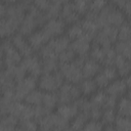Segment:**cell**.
Listing matches in <instances>:
<instances>
[{"mask_svg": "<svg viewBox=\"0 0 131 131\" xmlns=\"http://www.w3.org/2000/svg\"><path fill=\"white\" fill-rule=\"evenodd\" d=\"M19 29V24L16 21L8 18V17H3L1 18L0 23V35L3 39L12 37L16 31Z\"/></svg>", "mask_w": 131, "mask_h": 131, "instance_id": "obj_16", "label": "cell"}, {"mask_svg": "<svg viewBox=\"0 0 131 131\" xmlns=\"http://www.w3.org/2000/svg\"><path fill=\"white\" fill-rule=\"evenodd\" d=\"M57 103H59L58 102L57 93H55V92H44L42 104L48 111L52 112L55 107H57Z\"/></svg>", "mask_w": 131, "mask_h": 131, "instance_id": "obj_27", "label": "cell"}, {"mask_svg": "<svg viewBox=\"0 0 131 131\" xmlns=\"http://www.w3.org/2000/svg\"><path fill=\"white\" fill-rule=\"evenodd\" d=\"M115 49L118 54L131 60V40L129 41H117Z\"/></svg>", "mask_w": 131, "mask_h": 131, "instance_id": "obj_29", "label": "cell"}, {"mask_svg": "<svg viewBox=\"0 0 131 131\" xmlns=\"http://www.w3.org/2000/svg\"><path fill=\"white\" fill-rule=\"evenodd\" d=\"M19 119L11 114L1 116L0 120V131H12L18 128Z\"/></svg>", "mask_w": 131, "mask_h": 131, "instance_id": "obj_19", "label": "cell"}, {"mask_svg": "<svg viewBox=\"0 0 131 131\" xmlns=\"http://www.w3.org/2000/svg\"><path fill=\"white\" fill-rule=\"evenodd\" d=\"M1 52H2V66L3 68H9L16 66L21 62V54L19 51L14 47L12 41L8 38L4 39L1 45Z\"/></svg>", "mask_w": 131, "mask_h": 131, "instance_id": "obj_4", "label": "cell"}, {"mask_svg": "<svg viewBox=\"0 0 131 131\" xmlns=\"http://www.w3.org/2000/svg\"><path fill=\"white\" fill-rule=\"evenodd\" d=\"M127 94H128V97L131 98V88H129V90H127Z\"/></svg>", "mask_w": 131, "mask_h": 131, "instance_id": "obj_57", "label": "cell"}, {"mask_svg": "<svg viewBox=\"0 0 131 131\" xmlns=\"http://www.w3.org/2000/svg\"><path fill=\"white\" fill-rule=\"evenodd\" d=\"M34 111H35V120H37L38 122H39L41 119H43L46 115H48L49 113H51V112L48 111L43 104L34 106Z\"/></svg>", "mask_w": 131, "mask_h": 131, "instance_id": "obj_46", "label": "cell"}, {"mask_svg": "<svg viewBox=\"0 0 131 131\" xmlns=\"http://www.w3.org/2000/svg\"><path fill=\"white\" fill-rule=\"evenodd\" d=\"M80 14L77 12V10L74 7V4L72 3V1L67 2L64 4H62L61 7V13H60V18H62L64 20L66 24L69 25H73L76 23H79L80 19Z\"/></svg>", "mask_w": 131, "mask_h": 131, "instance_id": "obj_14", "label": "cell"}, {"mask_svg": "<svg viewBox=\"0 0 131 131\" xmlns=\"http://www.w3.org/2000/svg\"><path fill=\"white\" fill-rule=\"evenodd\" d=\"M89 120V116L86 113L83 112H79L76 117L70 122V129L73 130H81L84 129L85 124L87 123V121Z\"/></svg>", "mask_w": 131, "mask_h": 131, "instance_id": "obj_26", "label": "cell"}, {"mask_svg": "<svg viewBox=\"0 0 131 131\" xmlns=\"http://www.w3.org/2000/svg\"><path fill=\"white\" fill-rule=\"evenodd\" d=\"M20 63L26 69L27 73L31 76H34V77L38 78L43 73L42 61L37 55L32 54V55L26 56V57H24V59L21 60Z\"/></svg>", "mask_w": 131, "mask_h": 131, "instance_id": "obj_11", "label": "cell"}, {"mask_svg": "<svg viewBox=\"0 0 131 131\" xmlns=\"http://www.w3.org/2000/svg\"><path fill=\"white\" fill-rule=\"evenodd\" d=\"M28 41L34 50L39 51L48 42V39L46 38L42 30H40V31H35L30 36H28Z\"/></svg>", "mask_w": 131, "mask_h": 131, "instance_id": "obj_20", "label": "cell"}, {"mask_svg": "<svg viewBox=\"0 0 131 131\" xmlns=\"http://www.w3.org/2000/svg\"><path fill=\"white\" fill-rule=\"evenodd\" d=\"M67 36L70 38V40H76L84 36V30L80 23H76L71 25L67 29Z\"/></svg>", "mask_w": 131, "mask_h": 131, "instance_id": "obj_30", "label": "cell"}, {"mask_svg": "<svg viewBox=\"0 0 131 131\" xmlns=\"http://www.w3.org/2000/svg\"><path fill=\"white\" fill-rule=\"evenodd\" d=\"M117 51L115 48L113 47H108V48H105V57H104V60H103V66L106 67V66H115V61H116V58H117Z\"/></svg>", "mask_w": 131, "mask_h": 131, "instance_id": "obj_40", "label": "cell"}, {"mask_svg": "<svg viewBox=\"0 0 131 131\" xmlns=\"http://www.w3.org/2000/svg\"><path fill=\"white\" fill-rule=\"evenodd\" d=\"M51 3H52L51 0H34L33 1V5L43 12H45L49 8Z\"/></svg>", "mask_w": 131, "mask_h": 131, "instance_id": "obj_47", "label": "cell"}, {"mask_svg": "<svg viewBox=\"0 0 131 131\" xmlns=\"http://www.w3.org/2000/svg\"><path fill=\"white\" fill-rule=\"evenodd\" d=\"M117 115L123 117H131V98L122 96L117 104Z\"/></svg>", "mask_w": 131, "mask_h": 131, "instance_id": "obj_25", "label": "cell"}, {"mask_svg": "<svg viewBox=\"0 0 131 131\" xmlns=\"http://www.w3.org/2000/svg\"><path fill=\"white\" fill-rule=\"evenodd\" d=\"M91 2L92 0H72L75 9L80 15H85L89 11Z\"/></svg>", "mask_w": 131, "mask_h": 131, "instance_id": "obj_34", "label": "cell"}, {"mask_svg": "<svg viewBox=\"0 0 131 131\" xmlns=\"http://www.w3.org/2000/svg\"><path fill=\"white\" fill-rule=\"evenodd\" d=\"M76 104H77V106H78V108H79V112H83V113H86V114H88V116H89V112H90V110H91V103H90V100L86 97V96H84V97H79L77 100H75L74 101Z\"/></svg>", "mask_w": 131, "mask_h": 131, "instance_id": "obj_41", "label": "cell"}, {"mask_svg": "<svg viewBox=\"0 0 131 131\" xmlns=\"http://www.w3.org/2000/svg\"><path fill=\"white\" fill-rule=\"evenodd\" d=\"M86 57L77 56L72 62L69 63H60L58 71L63 76L64 80L71 83L78 84L83 80V72L82 67L84 64Z\"/></svg>", "mask_w": 131, "mask_h": 131, "instance_id": "obj_3", "label": "cell"}, {"mask_svg": "<svg viewBox=\"0 0 131 131\" xmlns=\"http://www.w3.org/2000/svg\"><path fill=\"white\" fill-rule=\"evenodd\" d=\"M79 86H80L82 95L83 96H86V97L91 96L98 89L95 81L92 78H84V80H82L80 82V85Z\"/></svg>", "mask_w": 131, "mask_h": 131, "instance_id": "obj_23", "label": "cell"}, {"mask_svg": "<svg viewBox=\"0 0 131 131\" xmlns=\"http://www.w3.org/2000/svg\"><path fill=\"white\" fill-rule=\"evenodd\" d=\"M93 41L94 44L103 48L112 47V45L118 41V28L114 26H106L99 29Z\"/></svg>", "mask_w": 131, "mask_h": 131, "instance_id": "obj_8", "label": "cell"}, {"mask_svg": "<svg viewBox=\"0 0 131 131\" xmlns=\"http://www.w3.org/2000/svg\"><path fill=\"white\" fill-rule=\"evenodd\" d=\"M26 36L21 35L20 33H16L11 37V41L12 44L14 45V47L19 51V53L21 54L23 57L32 55L34 52V49L32 48V46L30 45L29 41L25 38Z\"/></svg>", "mask_w": 131, "mask_h": 131, "instance_id": "obj_12", "label": "cell"}, {"mask_svg": "<svg viewBox=\"0 0 131 131\" xmlns=\"http://www.w3.org/2000/svg\"><path fill=\"white\" fill-rule=\"evenodd\" d=\"M114 124H115L116 130H119V131L131 130V117L117 116Z\"/></svg>", "mask_w": 131, "mask_h": 131, "instance_id": "obj_33", "label": "cell"}, {"mask_svg": "<svg viewBox=\"0 0 131 131\" xmlns=\"http://www.w3.org/2000/svg\"><path fill=\"white\" fill-rule=\"evenodd\" d=\"M127 90H128V87L124 79H116L112 81L107 85V87L104 89L107 95H112L117 98H121L127 92Z\"/></svg>", "mask_w": 131, "mask_h": 131, "instance_id": "obj_15", "label": "cell"}, {"mask_svg": "<svg viewBox=\"0 0 131 131\" xmlns=\"http://www.w3.org/2000/svg\"><path fill=\"white\" fill-rule=\"evenodd\" d=\"M127 20H128V24H129V25H131V14L127 15Z\"/></svg>", "mask_w": 131, "mask_h": 131, "instance_id": "obj_56", "label": "cell"}, {"mask_svg": "<svg viewBox=\"0 0 131 131\" xmlns=\"http://www.w3.org/2000/svg\"><path fill=\"white\" fill-rule=\"evenodd\" d=\"M49 45L53 48V50L55 51V53L58 55L60 52H62L63 50L70 48L71 46V40L68 36H58L56 38H53L51 40L48 41Z\"/></svg>", "mask_w": 131, "mask_h": 131, "instance_id": "obj_21", "label": "cell"}, {"mask_svg": "<svg viewBox=\"0 0 131 131\" xmlns=\"http://www.w3.org/2000/svg\"><path fill=\"white\" fill-rule=\"evenodd\" d=\"M39 129L41 130H66L70 129V121L66 120L57 113H49L39 121Z\"/></svg>", "mask_w": 131, "mask_h": 131, "instance_id": "obj_6", "label": "cell"}, {"mask_svg": "<svg viewBox=\"0 0 131 131\" xmlns=\"http://www.w3.org/2000/svg\"><path fill=\"white\" fill-rule=\"evenodd\" d=\"M123 12L126 14V15H129L131 14V0H126L123 8H122Z\"/></svg>", "mask_w": 131, "mask_h": 131, "instance_id": "obj_50", "label": "cell"}, {"mask_svg": "<svg viewBox=\"0 0 131 131\" xmlns=\"http://www.w3.org/2000/svg\"><path fill=\"white\" fill-rule=\"evenodd\" d=\"M43 95L44 92H42V90H38V89H34L33 91H31L26 98L24 99V101L30 105L36 106V105H40L42 104V100H43Z\"/></svg>", "mask_w": 131, "mask_h": 131, "instance_id": "obj_28", "label": "cell"}, {"mask_svg": "<svg viewBox=\"0 0 131 131\" xmlns=\"http://www.w3.org/2000/svg\"><path fill=\"white\" fill-rule=\"evenodd\" d=\"M19 1H20V3H23V4L27 5V6H30V5L33 4V1L34 0H19Z\"/></svg>", "mask_w": 131, "mask_h": 131, "instance_id": "obj_54", "label": "cell"}, {"mask_svg": "<svg viewBox=\"0 0 131 131\" xmlns=\"http://www.w3.org/2000/svg\"><path fill=\"white\" fill-rule=\"evenodd\" d=\"M19 130H26V131H33L39 129V122L35 119H29V120H21L19 121L18 128Z\"/></svg>", "mask_w": 131, "mask_h": 131, "instance_id": "obj_38", "label": "cell"}, {"mask_svg": "<svg viewBox=\"0 0 131 131\" xmlns=\"http://www.w3.org/2000/svg\"><path fill=\"white\" fill-rule=\"evenodd\" d=\"M131 40V25L124 23L118 28V41Z\"/></svg>", "mask_w": 131, "mask_h": 131, "instance_id": "obj_35", "label": "cell"}, {"mask_svg": "<svg viewBox=\"0 0 131 131\" xmlns=\"http://www.w3.org/2000/svg\"><path fill=\"white\" fill-rule=\"evenodd\" d=\"M125 82H126V85L128 88H131V74H129L128 76L125 77Z\"/></svg>", "mask_w": 131, "mask_h": 131, "instance_id": "obj_52", "label": "cell"}, {"mask_svg": "<svg viewBox=\"0 0 131 131\" xmlns=\"http://www.w3.org/2000/svg\"><path fill=\"white\" fill-rule=\"evenodd\" d=\"M64 78L59 71L49 74H43L39 77L38 86L44 92H55L64 83Z\"/></svg>", "mask_w": 131, "mask_h": 131, "instance_id": "obj_5", "label": "cell"}, {"mask_svg": "<svg viewBox=\"0 0 131 131\" xmlns=\"http://www.w3.org/2000/svg\"><path fill=\"white\" fill-rule=\"evenodd\" d=\"M42 69H43V74H49V73H54L59 69V61L57 56H51V57H46L42 58Z\"/></svg>", "mask_w": 131, "mask_h": 131, "instance_id": "obj_24", "label": "cell"}, {"mask_svg": "<svg viewBox=\"0 0 131 131\" xmlns=\"http://www.w3.org/2000/svg\"><path fill=\"white\" fill-rule=\"evenodd\" d=\"M2 3L7 4V5H11V4H15L17 2V0H1Z\"/></svg>", "mask_w": 131, "mask_h": 131, "instance_id": "obj_53", "label": "cell"}, {"mask_svg": "<svg viewBox=\"0 0 131 131\" xmlns=\"http://www.w3.org/2000/svg\"><path fill=\"white\" fill-rule=\"evenodd\" d=\"M81 96H82V92L80 86L68 81L64 82L57 90V97L59 104L72 103Z\"/></svg>", "mask_w": 131, "mask_h": 131, "instance_id": "obj_7", "label": "cell"}, {"mask_svg": "<svg viewBox=\"0 0 131 131\" xmlns=\"http://www.w3.org/2000/svg\"><path fill=\"white\" fill-rule=\"evenodd\" d=\"M61 7H62L61 4L52 2L51 5L49 6V8L45 11V15H46L47 20H48V19H52V18H57V17H59V16H60V13H61Z\"/></svg>", "mask_w": 131, "mask_h": 131, "instance_id": "obj_36", "label": "cell"}, {"mask_svg": "<svg viewBox=\"0 0 131 131\" xmlns=\"http://www.w3.org/2000/svg\"><path fill=\"white\" fill-rule=\"evenodd\" d=\"M103 108L101 107H96V106H91V110L89 112V119L91 120H100L102 116Z\"/></svg>", "mask_w": 131, "mask_h": 131, "instance_id": "obj_48", "label": "cell"}, {"mask_svg": "<svg viewBox=\"0 0 131 131\" xmlns=\"http://www.w3.org/2000/svg\"><path fill=\"white\" fill-rule=\"evenodd\" d=\"M37 85H38V81L36 77L31 75L26 76L23 80L18 81L15 85V99L20 101L24 100L31 91L36 89Z\"/></svg>", "mask_w": 131, "mask_h": 131, "instance_id": "obj_10", "label": "cell"}, {"mask_svg": "<svg viewBox=\"0 0 131 131\" xmlns=\"http://www.w3.org/2000/svg\"><path fill=\"white\" fill-rule=\"evenodd\" d=\"M66 26H67V24L64 23V20L60 17H57V18L48 19L42 26L41 30L49 41L53 38H56L58 36L63 35V33L67 30Z\"/></svg>", "mask_w": 131, "mask_h": 131, "instance_id": "obj_9", "label": "cell"}, {"mask_svg": "<svg viewBox=\"0 0 131 131\" xmlns=\"http://www.w3.org/2000/svg\"><path fill=\"white\" fill-rule=\"evenodd\" d=\"M56 113L61 116L62 118H64L66 120L68 121H72L76 115L79 113V108L77 106V104L75 102H72V103H62V104H59L56 108Z\"/></svg>", "mask_w": 131, "mask_h": 131, "instance_id": "obj_18", "label": "cell"}, {"mask_svg": "<svg viewBox=\"0 0 131 131\" xmlns=\"http://www.w3.org/2000/svg\"><path fill=\"white\" fill-rule=\"evenodd\" d=\"M115 68L117 69L119 76L124 78L129 74H131V60L118 54L115 61Z\"/></svg>", "mask_w": 131, "mask_h": 131, "instance_id": "obj_22", "label": "cell"}, {"mask_svg": "<svg viewBox=\"0 0 131 131\" xmlns=\"http://www.w3.org/2000/svg\"><path fill=\"white\" fill-rule=\"evenodd\" d=\"M117 118V113L115 110L112 108H103L102 116L100 121L102 122L103 125H108V124H114Z\"/></svg>", "mask_w": 131, "mask_h": 131, "instance_id": "obj_37", "label": "cell"}, {"mask_svg": "<svg viewBox=\"0 0 131 131\" xmlns=\"http://www.w3.org/2000/svg\"><path fill=\"white\" fill-rule=\"evenodd\" d=\"M117 104H118V98L115 96H112V95H107L105 102H104V105H103V108L115 110L117 107Z\"/></svg>", "mask_w": 131, "mask_h": 131, "instance_id": "obj_49", "label": "cell"}, {"mask_svg": "<svg viewBox=\"0 0 131 131\" xmlns=\"http://www.w3.org/2000/svg\"><path fill=\"white\" fill-rule=\"evenodd\" d=\"M106 96H107V94L105 93V91H96L89 98L90 103H91V106H96V107L103 108V105H104Z\"/></svg>", "mask_w": 131, "mask_h": 131, "instance_id": "obj_32", "label": "cell"}, {"mask_svg": "<svg viewBox=\"0 0 131 131\" xmlns=\"http://www.w3.org/2000/svg\"><path fill=\"white\" fill-rule=\"evenodd\" d=\"M101 71H102V73L107 77V79H108L111 82L114 81V80H116V79H118L119 74H118V71H117V69L115 68V66H106V67H104Z\"/></svg>", "mask_w": 131, "mask_h": 131, "instance_id": "obj_45", "label": "cell"}, {"mask_svg": "<svg viewBox=\"0 0 131 131\" xmlns=\"http://www.w3.org/2000/svg\"><path fill=\"white\" fill-rule=\"evenodd\" d=\"M91 40L87 39L86 37H81L79 39L73 40L71 43V48L73 49V51L76 53L77 56H83V57H87V55H89L90 49H91V44H90Z\"/></svg>", "mask_w": 131, "mask_h": 131, "instance_id": "obj_13", "label": "cell"}, {"mask_svg": "<svg viewBox=\"0 0 131 131\" xmlns=\"http://www.w3.org/2000/svg\"><path fill=\"white\" fill-rule=\"evenodd\" d=\"M103 124L100 120H91L89 119L87 121V123L84 126V130L87 131H99L103 129Z\"/></svg>", "mask_w": 131, "mask_h": 131, "instance_id": "obj_42", "label": "cell"}, {"mask_svg": "<svg viewBox=\"0 0 131 131\" xmlns=\"http://www.w3.org/2000/svg\"><path fill=\"white\" fill-rule=\"evenodd\" d=\"M125 13L122 9L118 8L114 4H107L96 17V23L99 29L106 26H114L119 28L125 23Z\"/></svg>", "mask_w": 131, "mask_h": 131, "instance_id": "obj_2", "label": "cell"}, {"mask_svg": "<svg viewBox=\"0 0 131 131\" xmlns=\"http://www.w3.org/2000/svg\"><path fill=\"white\" fill-rule=\"evenodd\" d=\"M47 21L45 12L39 10L33 4L28 7L27 13L19 26L18 33L24 36H30L39 26H43Z\"/></svg>", "mask_w": 131, "mask_h": 131, "instance_id": "obj_1", "label": "cell"}, {"mask_svg": "<svg viewBox=\"0 0 131 131\" xmlns=\"http://www.w3.org/2000/svg\"><path fill=\"white\" fill-rule=\"evenodd\" d=\"M89 56H90V58L98 61L99 63H103V60L105 57V48L98 46L96 44H93V46L90 49Z\"/></svg>", "mask_w": 131, "mask_h": 131, "instance_id": "obj_31", "label": "cell"}, {"mask_svg": "<svg viewBox=\"0 0 131 131\" xmlns=\"http://www.w3.org/2000/svg\"><path fill=\"white\" fill-rule=\"evenodd\" d=\"M115 6H117L118 8H120V9H122L123 8V6H124V4H125V2H126V0H110Z\"/></svg>", "mask_w": 131, "mask_h": 131, "instance_id": "obj_51", "label": "cell"}, {"mask_svg": "<svg viewBox=\"0 0 131 131\" xmlns=\"http://www.w3.org/2000/svg\"><path fill=\"white\" fill-rule=\"evenodd\" d=\"M57 57H58L59 63H69V62H72V61L77 57V55H76V53L73 51V49L70 47V48L63 50L62 52H60V53L57 55Z\"/></svg>", "mask_w": 131, "mask_h": 131, "instance_id": "obj_39", "label": "cell"}, {"mask_svg": "<svg viewBox=\"0 0 131 131\" xmlns=\"http://www.w3.org/2000/svg\"><path fill=\"white\" fill-rule=\"evenodd\" d=\"M70 0H51V2H54V3H58V4H64L67 2H69Z\"/></svg>", "mask_w": 131, "mask_h": 131, "instance_id": "obj_55", "label": "cell"}, {"mask_svg": "<svg viewBox=\"0 0 131 131\" xmlns=\"http://www.w3.org/2000/svg\"><path fill=\"white\" fill-rule=\"evenodd\" d=\"M94 81L97 85V87L99 89H105L107 87V85L111 83V81L107 79V77L102 73V71H100L95 77H94Z\"/></svg>", "mask_w": 131, "mask_h": 131, "instance_id": "obj_43", "label": "cell"}, {"mask_svg": "<svg viewBox=\"0 0 131 131\" xmlns=\"http://www.w3.org/2000/svg\"><path fill=\"white\" fill-rule=\"evenodd\" d=\"M101 71V66L98 61L92 58H86L82 67L83 77L84 78H94Z\"/></svg>", "mask_w": 131, "mask_h": 131, "instance_id": "obj_17", "label": "cell"}, {"mask_svg": "<svg viewBox=\"0 0 131 131\" xmlns=\"http://www.w3.org/2000/svg\"><path fill=\"white\" fill-rule=\"evenodd\" d=\"M107 4V0H92L89 11L98 14Z\"/></svg>", "mask_w": 131, "mask_h": 131, "instance_id": "obj_44", "label": "cell"}]
</instances>
